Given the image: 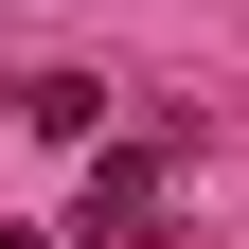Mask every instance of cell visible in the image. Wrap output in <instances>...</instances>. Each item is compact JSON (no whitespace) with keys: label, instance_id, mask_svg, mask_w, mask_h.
Instances as JSON below:
<instances>
[{"label":"cell","instance_id":"1","mask_svg":"<svg viewBox=\"0 0 249 249\" xmlns=\"http://www.w3.org/2000/svg\"><path fill=\"white\" fill-rule=\"evenodd\" d=\"M71 231H89V249H142V231H160V142H107L89 196H71Z\"/></svg>","mask_w":249,"mask_h":249}]
</instances>
